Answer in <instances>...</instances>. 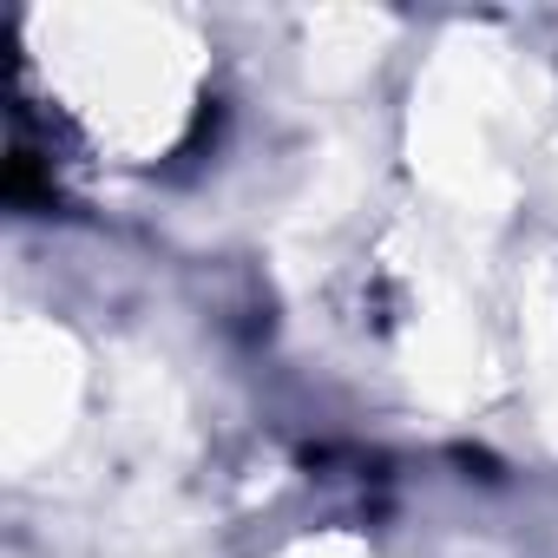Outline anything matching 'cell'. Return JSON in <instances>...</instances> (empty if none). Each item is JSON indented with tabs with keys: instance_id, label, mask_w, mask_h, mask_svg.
I'll list each match as a JSON object with an SVG mask.
<instances>
[{
	"instance_id": "6da1fadb",
	"label": "cell",
	"mask_w": 558,
	"mask_h": 558,
	"mask_svg": "<svg viewBox=\"0 0 558 558\" xmlns=\"http://www.w3.org/2000/svg\"><path fill=\"white\" fill-rule=\"evenodd\" d=\"M34 53L112 158H158L184 132L204 80L191 27L158 8H40Z\"/></svg>"
},
{
	"instance_id": "7a4b0ae2",
	"label": "cell",
	"mask_w": 558,
	"mask_h": 558,
	"mask_svg": "<svg viewBox=\"0 0 558 558\" xmlns=\"http://www.w3.org/2000/svg\"><path fill=\"white\" fill-rule=\"evenodd\" d=\"M525 132H532L525 60L480 27L447 34L421 73L414 112H408L414 178L427 184V197L440 204L447 223L480 230L512 210Z\"/></svg>"
},
{
	"instance_id": "3957f363",
	"label": "cell",
	"mask_w": 558,
	"mask_h": 558,
	"mask_svg": "<svg viewBox=\"0 0 558 558\" xmlns=\"http://www.w3.org/2000/svg\"><path fill=\"white\" fill-rule=\"evenodd\" d=\"M395 263L408 276V310H401V336H395L401 375L440 414L486 408L499 388V349L486 336L480 296L460 269L466 256L440 230H408V236H395Z\"/></svg>"
},
{
	"instance_id": "277c9868",
	"label": "cell",
	"mask_w": 558,
	"mask_h": 558,
	"mask_svg": "<svg viewBox=\"0 0 558 558\" xmlns=\"http://www.w3.org/2000/svg\"><path fill=\"white\" fill-rule=\"evenodd\" d=\"M80 401H86L80 342L47 316H21L0 342V453H8V466L27 473L47 453H60L80 421Z\"/></svg>"
},
{
	"instance_id": "5b68a950",
	"label": "cell",
	"mask_w": 558,
	"mask_h": 558,
	"mask_svg": "<svg viewBox=\"0 0 558 558\" xmlns=\"http://www.w3.org/2000/svg\"><path fill=\"white\" fill-rule=\"evenodd\" d=\"M519 349L538 395V427L558 447V269L551 263L519 276Z\"/></svg>"
},
{
	"instance_id": "8992f818",
	"label": "cell",
	"mask_w": 558,
	"mask_h": 558,
	"mask_svg": "<svg viewBox=\"0 0 558 558\" xmlns=\"http://www.w3.org/2000/svg\"><path fill=\"white\" fill-rule=\"evenodd\" d=\"M388 47V21L381 14H316L310 27V80L316 86H349L362 80Z\"/></svg>"
},
{
	"instance_id": "52a82bcc",
	"label": "cell",
	"mask_w": 558,
	"mask_h": 558,
	"mask_svg": "<svg viewBox=\"0 0 558 558\" xmlns=\"http://www.w3.org/2000/svg\"><path fill=\"white\" fill-rule=\"evenodd\" d=\"M283 558H368L355 538H303V545H290Z\"/></svg>"
},
{
	"instance_id": "ba28073f",
	"label": "cell",
	"mask_w": 558,
	"mask_h": 558,
	"mask_svg": "<svg viewBox=\"0 0 558 558\" xmlns=\"http://www.w3.org/2000/svg\"><path fill=\"white\" fill-rule=\"evenodd\" d=\"M551 165H558V151H551Z\"/></svg>"
}]
</instances>
